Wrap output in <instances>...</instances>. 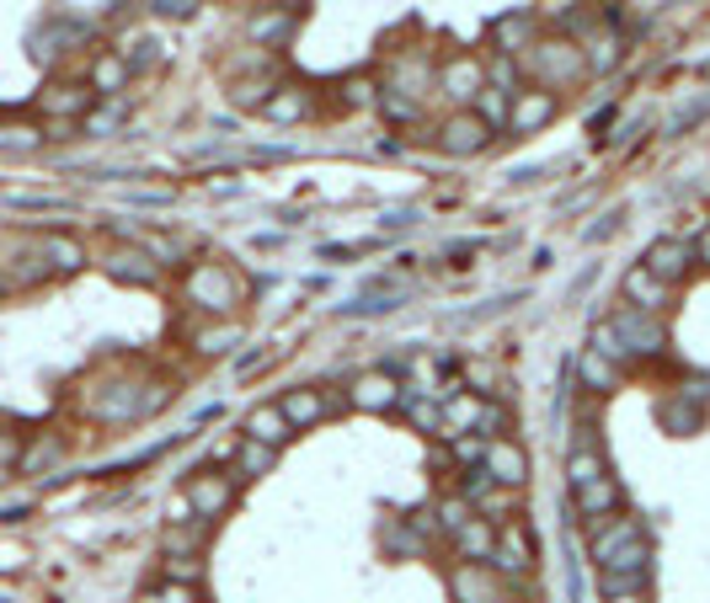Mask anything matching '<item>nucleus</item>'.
Wrapping results in <instances>:
<instances>
[{
  "mask_svg": "<svg viewBox=\"0 0 710 603\" xmlns=\"http://www.w3.org/2000/svg\"><path fill=\"white\" fill-rule=\"evenodd\" d=\"M519 70H524V86H540V91H566V86H583L587 81V60H583V43H572V38H545L540 32V43L519 54Z\"/></svg>",
  "mask_w": 710,
  "mask_h": 603,
  "instance_id": "obj_1",
  "label": "nucleus"
},
{
  "mask_svg": "<svg viewBox=\"0 0 710 603\" xmlns=\"http://www.w3.org/2000/svg\"><path fill=\"white\" fill-rule=\"evenodd\" d=\"M187 304L203 315V321H230L236 315V304L247 300V283H241V272L230 268V262H187Z\"/></svg>",
  "mask_w": 710,
  "mask_h": 603,
  "instance_id": "obj_2",
  "label": "nucleus"
},
{
  "mask_svg": "<svg viewBox=\"0 0 710 603\" xmlns=\"http://www.w3.org/2000/svg\"><path fill=\"white\" fill-rule=\"evenodd\" d=\"M609 326H615L619 347H625L630 363H647V358H662V353H668V326H662V315H641V310H625V304H619L615 315H609Z\"/></svg>",
  "mask_w": 710,
  "mask_h": 603,
  "instance_id": "obj_3",
  "label": "nucleus"
},
{
  "mask_svg": "<svg viewBox=\"0 0 710 603\" xmlns=\"http://www.w3.org/2000/svg\"><path fill=\"white\" fill-rule=\"evenodd\" d=\"M534 561H540V550H534V540H529L524 518H508V523H497V550H492V566L502 582H524L529 572H534Z\"/></svg>",
  "mask_w": 710,
  "mask_h": 603,
  "instance_id": "obj_4",
  "label": "nucleus"
},
{
  "mask_svg": "<svg viewBox=\"0 0 710 603\" xmlns=\"http://www.w3.org/2000/svg\"><path fill=\"white\" fill-rule=\"evenodd\" d=\"M236 476H225V470H198L192 481L182 486L187 508H192V518L198 523H219V518L230 513V502H236Z\"/></svg>",
  "mask_w": 710,
  "mask_h": 603,
  "instance_id": "obj_5",
  "label": "nucleus"
},
{
  "mask_svg": "<svg viewBox=\"0 0 710 603\" xmlns=\"http://www.w3.org/2000/svg\"><path fill=\"white\" fill-rule=\"evenodd\" d=\"M102 272L113 278V283H128V289H155L160 283V262H155L150 251L139 241H118V246H107V257H102Z\"/></svg>",
  "mask_w": 710,
  "mask_h": 603,
  "instance_id": "obj_6",
  "label": "nucleus"
},
{
  "mask_svg": "<svg viewBox=\"0 0 710 603\" xmlns=\"http://www.w3.org/2000/svg\"><path fill=\"white\" fill-rule=\"evenodd\" d=\"M401 380L390 374V368H364V374H353V385H347V406L353 412H369V417H385V412H396L401 406Z\"/></svg>",
  "mask_w": 710,
  "mask_h": 603,
  "instance_id": "obj_7",
  "label": "nucleus"
},
{
  "mask_svg": "<svg viewBox=\"0 0 710 603\" xmlns=\"http://www.w3.org/2000/svg\"><path fill=\"white\" fill-rule=\"evenodd\" d=\"M432 91H443L455 107H470V102L487 91V60H476V54L443 60L438 64V75H432Z\"/></svg>",
  "mask_w": 710,
  "mask_h": 603,
  "instance_id": "obj_8",
  "label": "nucleus"
},
{
  "mask_svg": "<svg viewBox=\"0 0 710 603\" xmlns=\"http://www.w3.org/2000/svg\"><path fill=\"white\" fill-rule=\"evenodd\" d=\"M347 401H337V395H326L321 385H294V391L279 395V412L289 417V427L294 433H310V427H321L326 417H337Z\"/></svg>",
  "mask_w": 710,
  "mask_h": 603,
  "instance_id": "obj_9",
  "label": "nucleus"
},
{
  "mask_svg": "<svg viewBox=\"0 0 710 603\" xmlns=\"http://www.w3.org/2000/svg\"><path fill=\"white\" fill-rule=\"evenodd\" d=\"M487 145H492V128L476 118L470 107H455L449 118L438 123V150L455 155V160H470V155H481Z\"/></svg>",
  "mask_w": 710,
  "mask_h": 603,
  "instance_id": "obj_10",
  "label": "nucleus"
},
{
  "mask_svg": "<svg viewBox=\"0 0 710 603\" xmlns=\"http://www.w3.org/2000/svg\"><path fill=\"white\" fill-rule=\"evenodd\" d=\"M481 470H487L502 491H524L529 486V449L513 433H508V438H492L487 454H481Z\"/></svg>",
  "mask_w": 710,
  "mask_h": 603,
  "instance_id": "obj_11",
  "label": "nucleus"
},
{
  "mask_svg": "<svg viewBox=\"0 0 710 603\" xmlns=\"http://www.w3.org/2000/svg\"><path fill=\"white\" fill-rule=\"evenodd\" d=\"M139 406H145V385L139 380H113L92 395V417L107 427H124V423H139Z\"/></svg>",
  "mask_w": 710,
  "mask_h": 603,
  "instance_id": "obj_12",
  "label": "nucleus"
},
{
  "mask_svg": "<svg viewBox=\"0 0 710 603\" xmlns=\"http://www.w3.org/2000/svg\"><path fill=\"white\" fill-rule=\"evenodd\" d=\"M92 107H96V91L86 86V81H60V86H49L43 96H38V113L54 118L60 128H75Z\"/></svg>",
  "mask_w": 710,
  "mask_h": 603,
  "instance_id": "obj_13",
  "label": "nucleus"
},
{
  "mask_svg": "<svg viewBox=\"0 0 710 603\" xmlns=\"http://www.w3.org/2000/svg\"><path fill=\"white\" fill-rule=\"evenodd\" d=\"M641 268H647L651 278H662L668 289L689 283V278H695V257H689V241H679V236H657V241L647 246V257H641Z\"/></svg>",
  "mask_w": 710,
  "mask_h": 603,
  "instance_id": "obj_14",
  "label": "nucleus"
},
{
  "mask_svg": "<svg viewBox=\"0 0 710 603\" xmlns=\"http://www.w3.org/2000/svg\"><path fill=\"white\" fill-rule=\"evenodd\" d=\"M561 118V96L556 91H540V86H524L513 91V118H508V134H540Z\"/></svg>",
  "mask_w": 710,
  "mask_h": 603,
  "instance_id": "obj_15",
  "label": "nucleus"
},
{
  "mask_svg": "<svg viewBox=\"0 0 710 603\" xmlns=\"http://www.w3.org/2000/svg\"><path fill=\"white\" fill-rule=\"evenodd\" d=\"M619 304H625V310H641V315H662V310L674 304V289L636 262V268L619 278Z\"/></svg>",
  "mask_w": 710,
  "mask_h": 603,
  "instance_id": "obj_16",
  "label": "nucleus"
},
{
  "mask_svg": "<svg viewBox=\"0 0 710 603\" xmlns=\"http://www.w3.org/2000/svg\"><path fill=\"white\" fill-rule=\"evenodd\" d=\"M449 588H455V603H508L502 576L492 566H481V561H460L455 576H449Z\"/></svg>",
  "mask_w": 710,
  "mask_h": 603,
  "instance_id": "obj_17",
  "label": "nucleus"
},
{
  "mask_svg": "<svg viewBox=\"0 0 710 603\" xmlns=\"http://www.w3.org/2000/svg\"><path fill=\"white\" fill-rule=\"evenodd\" d=\"M647 529H641V518H630V513H609V518H598L593 523V540H587V555H593V566H604L615 550H625L630 540H641Z\"/></svg>",
  "mask_w": 710,
  "mask_h": 603,
  "instance_id": "obj_18",
  "label": "nucleus"
},
{
  "mask_svg": "<svg viewBox=\"0 0 710 603\" xmlns=\"http://www.w3.org/2000/svg\"><path fill=\"white\" fill-rule=\"evenodd\" d=\"M534 43H540V11H513V17L492 22V49L502 60H519Z\"/></svg>",
  "mask_w": 710,
  "mask_h": 603,
  "instance_id": "obj_19",
  "label": "nucleus"
},
{
  "mask_svg": "<svg viewBox=\"0 0 710 603\" xmlns=\"http://www.w3.org/2000/svg\"><path fill=\"white\" fill-rule=\"evenodd\" d=\"M38 241V251H43V262H49V272L54 278H64V272H81L92 257H86V241L81 236H70V230H43V236H32Z\"/></svg>",
  "mask_w": 710,
  "mask_h": 603,
  "instance_id": "obj_20",
  "label": "nucleus"
},
{
  "mask_svg": "<svg viewBox=\"0 0 710 603\" xmlns=\"http://www.w3.org/2000/svg\"><path fill=\"white\" fill-rule=\"evenodd\" d=\"M577 385H583V395H593V401H609V395L625 385V368L609 363L604 353L583 347V358H577Z\"/></svg>",
  "mask_w": 710,
  "mask_h": 603,
  "instance_id": "obj_21",
  "label": "nucleus"
},
{
  "mask_svg": "<svg viewBox=\"0 0 710 603\" xmlns=\"http://www.w3.org/2000/svg\"><path fill=\"white\" fill-rule=\"evenodd\" d=\"M449 544H455V555H460V561H481V566H487V561H492V550H497V523L492 518H481V513H470L460 529L449 534Z\"/></svg>",
  "mask_w": 710,
  "mask_h": 603,
  "instance_id": "obj_22",
  "label": "nucleus"
},
{
  "mask_svg": "<svg viewBox=\"0 0 710 603\" xmlns=\"http://www.w3.org/2000/svg\"><path fill=\"white\" fill-rule=\"evenodd\" d=\"M128 81H134V70H128L124 54H118V49H96L92 70H86V86L96 91V102H102V96L113 102V96H118V91H124Z\"/></svg>",
  "mask_w": 710,
  "mask_h": 603,
  "instance_id": "obj_23",
  "label": "nucleus"
},
{
  "mask_svg": "<svg viewBox=\"0 0 710 603\" xmlns=\"http://www.w3.org/2000/svg\"><path fill=\"white\" fill-rule=\"evenodd\" d=\"M273 123H305L315 113V91L305 81H279V91L268 96V107H262Z\"/></svg>",
  "mask_w": 710,
  "mask_h": 603,
  "instance_id": "obj_24",
  "label": "nucleus"
},
{
  "mask_svg": "<svg viewBox=\"0 0 710 603\" xmlns=\"http://www.w3.org/2000/svg\"><path fill=\"white\" fill-rule=\"evenodd\" d=\"M241 438H257V444H273V449H283V444L294 438V427H289V417L279 412V401H262V406H251V412H247Z\"/></svg>",
  "mask_w": 710,
  "mask_h": 603,
  "instance_id": "obj_25",
  "label": "nucleus"
},
{
  "mask_svg": "<svg viewBox=\"0 0 710 603\" xmlns=\"http://www.w3.org/2000/svg\"><path fill=\"white\" fill-rule=\"evenodd\" d=\"M247 32H251V49H268V54H273V49H283V43H294V32H300V17L273 6V11L251 17Z\"/></svg>",
  "mask_w": 710,
  "mask_h": 603,
  "instance_id": "obj_26",
  "label": "nucleus"
},
{
  "mask_svg": "<svg viewBox=\"0 0 710 603\" xmlns=\"http://www.w3.org/2000/svg\"><path fill=\"white\" fill-rule=\"evenodd\" d=\"M604 476H615V470H609V454H604V444H572V454H566V481H572V491L604 481Z\"/></svg>",
  "mask_w": 710,
  "mask_h": 603,
  "instance_id": "obj_27",
  "label": "nucleus"
},
{
  "mask_svg": "<svg viewBox=\"0 0 710 603\" xmlns=\"http://www.w3.org/2000/svg\"><path fill=\"white\" fill-rule=\"evenodd\" d=\"M572 502H577V513H583V518H593V523H598V518H609V513H619V508H625V491H619L615 476H604V481L572 491Z\"/></svg>",
  "mask_w": 710,
  "mask_h": 603,
  "instance_id": "obj_28",
  "label": "nucleus"
},
{
  "mask_svg": "<svg viewBox=\"0 0 710 603\" xmlns=\"http://www.w3.org/2000/svg\"><path fill=\"white\" fill-rule=\"evenodd\" d=\"M279 454L283 449H273V444H257V438H236V481H262L273 465H279Z\"/></svg>",
  "mask_w": 710,
  "mask_h": 603,
  "instance_id": "obj_29",
  "label": "nucleus"
},
{
  "mask_svg": "<svg viewBox=\"0 0 710 603\" xmlns=\"http://www.w3.org/2000/svg\"><path fill=\"white\" fill-rule=\"evenodd\" d=\"M706 417H710V412H700L695 401H683L679 391H668V401L657 406V423L668 427L674 438H689V433H700V427H706Z\"/></svg>",
  "mask_w": 710,
  "mask_h": 603,
  "instance_id": "obj_30",
  "label": "nucleus"
},
{
  "mask_svg": "<svg viewBox=\"0 0 710 603\" xmlns=\"http://www.w3.org/2000/svg\"><path fill=\"white\" fill-rule=\"evenodd\" d=\"M619 49H625V38L615 28H598L583 38V60H587V75H609L619 64Z\"/></svg>",
  "mask_w": 710,
  "mask_h": 603,
  "instance_id": "obj_31",
  "label": "nucleus"
},
{
  "mask_svg": "<svg viewBox=\"0 0 710 603\" xmlns=\"http://www.w3.org/2000/svg\"><path fill=\"white\" fill-rule=\"evenodd\" d=\"M247 332L236 326V321H203L198 332H192V353H203V358H219V353H230V347H241Z\"/></svg>",
  "mask_w": 710,
  "mask_h": 603,
  "instance_id": "obj_32",
  "label": "nucleus"
},
{
  "mask_svg": "<svg viewBox=\"0 0 710 603\" xmlns=\"http://www.w3.org/2000/svg\"><path fill=\"white\" fill-rule=\"evenodd\" d=\"M64 454H70V444H64L60 433H38L28 449H22V465H17V476H43L49 465H60Z\"/></svg>",
  "mask_w": 710,
  "mask_h": 603,
  "instance_id": "obj_33",
  "label": "nucleus"
},
{
  "mask_svg": "<svg viewBox=\"0 0 710 603\" xmlns=\"http://www.w3.org/2000/svg\"><path fill=\"white\" fill-rule=\"evenodd\" d=\"M470 113H476V118L487 123L492 134H502V128H508V118H513V91L487 86L481 96H476V102H470Z\"/></svg>",
  "mask_w": 710,
  "mask_h": 603,
  "instance_id": "obj_34",
  "label": "nucleus"
},
{
  "mask_svg": "<svg viewBox=\"0 0 710 603\" xmlns=\"http://www.w3.org/2000/svg\"><path fill=\"white\" fill-rule=\"evenodd\" d=\"M124 118H128L124 102H102V107H92V113L81 118V128L96 134V139H107V134H118V128H124Z\"/></svg>",
  "mask_w": 710,
  "mask_h": 603,
  "instance_id": "obj_35",
  "label": "nucleus"
},
{
  "mask_svg": "<svg viewBox=\"0 0 710 603\" xmlns=\"http://www.w3.org/2000/svg\"><path fill=\"white\" fill-rule=\"evenodd\" d=\"M470 513H476V508L464 502L460 491H455V497H438V502H432V523H438V534H443V540H449V534H455V529H460V523H464Z\"/></svg>",
  "mask_w": 710,
  "mask_h": 603,
  "instance_id": "obj_36",
  "label": "nucleus"
},
{
  "mask_svg": "<svg viewBox=\"0 0 710 603\" xmlns=\"http://www.w3.org/2000/svg\"><path fill=\"white\" fill-rule=\"evenodd\" d=\"M706 118H710V91H700L695 102H683L679 113H674V118L662 123V134H668V139H679V134H689L695 123H706Z\"/></svg>",
  "mask_w": 710,
  "mask_h": 603,
  "instance_id": "obj_37",
  "label": "nucleus"
},
{
  "mask_svg": "<svg viewBox=\"0 0 710 603\" xmlns=\"http://www.w3.org/2000/svg\"><path fill=\"white\" fill-rule=\"evenodd\" d=\"M587 347H593V353H604V358H609V363H619L625 374L636 368V363L625 358V347H619V336H615V326H609V321H598V326L587 332Z\"/></svg>",
  "mask_w": 710,
  "mask_h": 603,
  "instance_id": "obj_38",
  "label": "nucleus"
},
{
  "mask_svg": "<svg viewBox=\"0 0 710 603\" xmlns=\"http://www.w3.org/2000/svg\"><path fill=\"white\" fill-rule=\"evenodd\" d=\"M160 582L198 588V582H203V561H198V555H166V566H160Z\"/></svg>",
  "mask_w": 710,
  "mask_h": 603,
  "instance_id": "obj_39",
  "label": "nucleus"
},
{
  "mask_svg": "<svg viewBox=\"0 0 710 603\" xmlns=\"http://www.w3.org/2000/svg\"><path fill=\"white\" fill-rule=\"evenodd\" d=\"M374 102H379V113H385L390 123H417V118H422V102H411V96H401V91L379 86V96H374Z\"/></svg>",
  "mask_w": 710,
  "mask_h": 603,
  "instance_id": "obj_40",
  "label": "nucleus"
},
{
  "mask_svg": "<svg viewBox=\"0 0 710 603\" xmlns=\"http://www.w3.org/2000/svg\"><path fill=\"white\" fill-rule=\"evenodd\" d=\"M337 91H342V107H369L374 96H379L374 75H342Z\"/></svg>",
  "mask_w": 710,
  "mask_h": 603,
  "instance_id": "obj_41",
  "label": "nucleus"
},
{
  "mask_svg": "<svg viewBox=\"0 0 710 603\" xmlns=\"http://www.w3.org/2000/svg\"><path fill=\"white\" fill-rule=\"evenodd\" d=\"M43 139H49L43 128H6V134H0V150L6 155H32V150H43Z\"/></svg>",
  "mask_w": 710,
  "mask_h": 603,
  "instance_id": "obj_42",
  "label": "nucleus"
},
{
  "mask_svg": "<svg viewBox=\"0 0 710 603\" xmlns=\"http://www.w3.org/2000/svg\"><path fill=\"white\" fill-rule=\"evenodd\" d=\"M22 449H28V433H17V427L6 423L0 427V476H11L22 465Z\"/></svg>",
  "mask_w": 710,
  "mask_h": 603,
  "instance_id": "obj_43",
  "label": "nucleus"
},
{
  "mask_svg": "<svg viewBox=\"0 0 710 603\" xmlns=\"http://www.w3.org/2000/svg\"><path fill=\"white\" fill-rule=\"evenodd\" d=\"M674 391L683 395V401H695L700 412H710V374H700V368H689V374H679V385Z\"/></svg>",
  "mask_w": 710,
  "mask_h": 603,
  "instance_id": "obj_44",
  "label": "nucleus"
},
{
  "mask_svg": "<svg viewBox=\"0 0 710 603\" xmlns=\"http://www.w3.org/2000/svg\"><path fill=\"white\" fill-rule=\"evenodd\" d=\"M139 603H198V588H177V582H155Z\"/></svg>",
  "mask_w": 710,
  "mask_h": 603,
  "instance_id": "obj_45",
  "label": "nucleus"
},
{
  "mask_svg": "<svg viewBox=\"0 0 710 603\" xmlns=\"http://www.w3.org/2000/svg\"><path fill=\"white\" fill-rule=\"evenodd\" d=\"M689 257H695V272L710 268V225L700 230V236H695V241H689Z\"/></svg>",
  "mask_w": 710,
  "mask_h": 603,
  "instance_id": "obj_46",
  "label": "nucleus"
},
{
  "mask_svg": "<svg viewBox=\"0 0 710 603\" xmlns=\"http://www.w3.org/2000/svg\"><path fill=\"white\" fill-rule=\"evenodd\" d=\"M150 11H160V17H192L198 0H150Z\"/></svg>",
  "mask_w": 710,
  "mask_h": 603,
  "instance_id": "obj_47",
  "label": "nucleus"
},
{
  "mask_svg": "<svg viewBox=\"0 0 710 603\" xmlns=\"http://www.w3.org/2000/svg\"><path fill=\"white\" fill-rule=\"evenodd\" d=\"M11 294H17V283H11V278H6V268H0V300H11Z\"/></svg>",
  "mask_w": 710,
  "mask_h": 603,
  "instance_id": "obj_48",
  "label": "nucleus"
},
{
  "mask_svg": "<svg viewBox=\"0 0 710 603\" xmlns=\"http://www.w3.org/2000/svg\"><path fill=\"white\" fill-rule=\"evenodd\" d=\"M604 603H651V593H625V599H604Z\"/></svg>",
  "mask_w": 710,
  "mask_h": 603,
  "instance_id": "obj_49",
  "label": "nucleus"
},
{
  "mask_svg": "<svg viewBox=\"0 0 710 603\" xmlns=\"http://www.w3.org/2000/svg\"><path fill=\"white\" fill-rule=\"evenodd\" d=\"M273 6H279V11H300L305 0H273Z\"/></svg>",
  "mask_w": 710,
  "mask_h": 603,
  "instance_id": "obj_50",
  "label": "nucleus"
},
{
  "mask_svg": "<svg viewBox=\"0 0 710 603\" xmlns=\"http://www.w3.org/2000/svg\"><path fill=\"white\" fill-rule=\"evenodd\" d=\"M0 427H6V417H0Z\"/></svg>",
  "mask_w": 710,
  "mask_h": 603,
  "instance_id": "obj_51",
  "label": "nucleus"
}]
</instances>
